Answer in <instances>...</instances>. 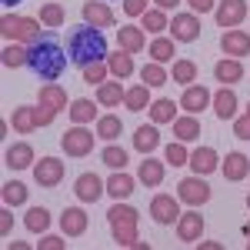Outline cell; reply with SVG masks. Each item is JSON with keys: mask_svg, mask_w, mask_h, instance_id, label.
I'll use <instances>...</instances> for the list:
<instances>
[{"mask_svg": "<svg viewBox=\"0 0 250 250\" xmlns=\"http://www.w3.org/2000/svg\"><path fill=\"white\" fill-rule=\"evenodd\" d=\"M170 127H173V137H177L180 144H190V140H197V134H200V120H197V114L177 117Z\"/></svg>", "mask_w": 250, "mask_h": 250, "instance_id": "cell-28", "label": "cell"}, {"mask_svg": "<svg viewBox=\"0 0 250 250\" xmlns=\"http://www.w3.org/2000/svg\"><path fill=\"white\" fill-rule=\"evenodd\" d=\"M10 124H14L17 134H34L37 130V110L34 107H17L14 117H10Z\"/></svg>", "mask_w": 250, "mask_h": 250, "instance_id": "cell-33", "label": "cell"}, {"mask_svg": "<svg viewBox=\"0 0 250 250\" xmlns=\"http://www.w3.org/2000/svg\"><path fill=\"white\" fill-rule=\"evenodd\" d=\"M40 250H67V240L63 237H43V240H37Z\"/></svg>", "mask_w": 250, "mask_h": 250, "instance_id": "cell-50", "label": "cell"}, {"mask_svg": "<svg viewBox=\"0 0 250 250\" xmlns=\"http://www.w3.org/2000/svg\"><path fill=\"white\" fill-rule=\"evenodd\" d=\"M37 17H40L43 27H50V30H54V27H63L67 10H63V3H54V0H50V3H43V7L37 10Z\"/></svg>", "mask_w": 250, "mask_h": 250, "instance_id": "cell-35", "label": "cell"}, {"mask_svg": "<svg viewBox=\"0 0 250 250\" xmlns=\"http://www.w3.org/2000/svg\"><path fill=\"white\" fill-rule=\"evenodd\" d=\"M233 137H237V140H250V114L233 120Z\"/></svg>", "mask_w": 250, "mask_h": 250, "instance_id": "cell-47", "label": "cell"}, {"mask_svg": "<svg viewBox=\"0 0 250 250\" xmlns=\"http://www.w3.org/2000/svg\"><path fill=\"white\" fill-rule=\"evenodd\" d=\"M170 80H173V83H180V87H190L193 80H197V63H193V60H173Z\"/></svg>", "mask_w": 250, "mask_h": 250, "instance_id": "cell-36", "label": "cell"}, {"mask_svg": "<svg viewBox=\"0 0 250 250\" xmlns=\"http://www.w3.org/2000/svg\"><path fill=\"white\" fill-rule=\"evenodd\" d=\"M63 107H70V100H67V90L60 87V83H43L37 94V127H50L54 124V117L63 110Z\"/></svg>", "mask_w": 250, "mask_h": 250, "instance_id": "cell-5", "label": "cell"}, {"mask_svg": "<svg viewBox=\"0 0 250 250\" xmlns=\"http://www.w3.org/2000/svg\"><path fill=\"white\" fill-rule=\"evenodd\" d=\"M187 164H190V170L200 173V177H207V173L220 170V157H217V150H213V147H197Z\"/></svg>", "mask_w": 250, "mask_h": 250, "instance_id": "cell-17", "label": "cell"}, {"mask_svg": "<svg viewBox=\"0 0 250 250\" xmlns=\"http://www.w3.org/2000/svg\"><path fill=\"white\" fill-rule=\"evenodd\" d=\"M147 50H150L154 63H167V60H170L173 54H177V50H173V40H167V37H157L154 43L147 47Z\"/></svg>", "mask_w": 250, "mask_h": 250, "instance_id": "cell-41", "label": "cell"}, {"mask_svg": "<svg viewBox=\"0 0 250 250\" xmlns=\"http://www.w3.org/2000/svg\"><path fill=\"white\" fill-rule=\"evenodd\" d=\"M0 197H3L7 207H23V204H27V184H20V180H7V184L0 187Z\"/></svg>", "mask_w": 250, "mask_h": 250, "instance_id": "cell-34", "label": "cell"}, {"mask_svg": "<svg viewBox=\"0 0 250 250\" xmlns=\"http://www.w3.org/2000/svg\"><path fill=\"white\" fill-rule=\"evenodd\" d=\"M87 224H90V217L80 210V207H67V210L60 213V230H63V237H80V233L87 230Z\"/></svg>", "mask_w": 250, "mask_h": 250, "instance_id": "cell-19", "label": "cell"}, {"mask_svg": "<svg viewBox=\"0 0 250 250\" xmlns=\"http://www.w3.org/2000/svg\"><path fill=\"white\" fill-rule=\"evenodd\" d=\"M170 37L180 40V43H193L200 37V17L197 14H177L170 20Z\"/></svg>", "mask_w": 250, "mask_h": 250, "instance_id": "cell-11", "label": "cell"}, {"mask_svg": "<svg viewBox=\"0 0 250 250\" xmlns=\"http://www.w3.org/2000/svg\"><path fill=\"white\" fill-rule=\"evenodd\" d=\"M10 230H14V213L3 204V210H0V237H10Z\"/></svg>", "mask_w": 250, "mask_h": 250, "instance_id": "cell-48", "label": "cell"}, {"mask_svg": "<svg viewBox=\"0 0 250 250\" xmlns=\"http://www.w3.org/2000/svg\"><path fill=\"white\" fill-rule=\"evenodd\" d=\"M30 244H23V240H10V250H27Z\"/></svg>", "mask_w": 250, "mask_h": 250, "instance_id": "cell-53", "label": "cell"}, {"mask_svg": "<svg viewBox=\"0 0 250 250\" xmlns=\"http://www.w3.org/2000/svg\"><path fill=\"white\" fill-rule=\"evenodd\" d=\"M150 220L157 227H170L180 220V197H170V193H157L150 200Z\"/></svg>", "mask_w": 250, "mask_h": 250, "instance_id": "cell-6", "label": "cell"}, {"mask_svg": "<svg viewBox=\"0 0 250 250\" xmlns=\"http://www.w3.org/2000/svg\"><path fill=\"white\" fill-rule=\"evenodd\" d=\"M34 180H37V187H57L60 180H63V160L57 157H40L37 164H34Z\"/></svg>", "mask_w": 250, "mask_h": 250, "instance_id": "cell-9", "label": "cell"}, {"mask_svg": "<svg viewBox=\"0 0 250 250\" xmlns=\"http://www.w3.org/2000/svg\"><path fill=\"white\" fill-rule=\"evenodd\" d=\"M177 237H180L184 244H197V240L204 237V217L197 213V207H193L190 213H180V220H177Z\"/></svg>", "mask_w": 250, "mask_h": 250, "instance_id": "cell-15", "label": "cell"}, {"mask_svg": "<svg viewBox=\"0 0 250 250\" xmlns=\"http://www.w3.org/2000/svg\"><path fill=\"white\" fill-rule=\"evenodd\" d=\"M150 104H154V100H150V87H147V83L130 87V90H127V97H124V107H127V110H134V114L147 110Z\"/></svg>", "mask_w": 250, "mask_h": 250, "instance_id": "cell-30", "label": "cell"}, {"mask_svg": "<svg viewBox=\"0 0 250 250\" xmlns=\"http://www.w3.org/2000/svg\"><path fill=\"white\" fill-rule=\"evenodd\" d=\"M210 104H213V114L220 117V120H233V117H237V94H233L230 87L220 83V90L213 94Z\"/></svg>", "mask_w": 250, "mask_h": 250, "instance_id": "cell-22", "label": "cell"}, {"mask_svg": "<svg viewBox=\"0 0 250 250\" xmlns=\"http://www.w3.org/2000/svg\"><path fill=\"white\" fill-rule=\"evenodd\" d=\"M134 190H137V187H134V177H130V173H124V170H117L114 177L107 180V193H110L114 200H127Z\"/></svg>", "mask_w": 250, "mask_h": 250, "instance_id": "cell-29", "label": "cell"}, {"mask_svg": "<svg viewBox=\"0 0 250 250\" xmlns=\"http://www.w3.org/2000/svg\"><path fill=\"white\" fill-rule=\"evenodd\" d=\"M60 147H63L67 157H87L94 150V134H90L83 124H77V127H70L67 134L60 137Z\"/></svg>", "mask_w": 250, "mask_h": 250, "instance_id": "cell-8", "label": "cell"}, {"mask_svg": "<svg viewBox=\"0 0 250 250\" xmlns=\"http://www.w3.org/2000/svg\"><path fill=\"white\" fill-rule=\"evenodd\" d=\"M247 114H250V104H247Z\"/></svg>", "mask_w": 250, "mask_h": 250, "instance_id": "cell-57", "label": "cell"}, {"mask_svg": "<svg viewBox=\"0 0 250 250\" xmlns=\"http://www.w3.org/2000/svg\"><path fill=\"white\" fill-rule=\"evenodd\" d=\"M244 237H247V250H250V220L244 224Z\"/></svg>", "mask_w": 250, "mask_h": 250, "instance_id": "cell-54", "label": "cell"}, {"mask_svg": "<svg viewBox=\"0 0 250 250\" xmlns=\"http://www.w3.org/2000/svg\"><path fill=\"white\" fill-rule=\"evenodd\" d=\"M124 97H127V90L120 87V80H104V83L97 87V104H100V107H120Z\"/></svg>", "mask_w": 250, "mask_h": 250, "instance_id": "cell-26", "label": "cell"}, {"mask_svg": "<svg viewBox=\"0 0 250 250\" xmlns=\"http://www.w3.org/2000/svg\"><path fill=\"white\" fill-rule=\"evenodd\" d=\"M190 3V10L200 17V14H210V10H217V0H187Z\"/></svg>", "mask_w": 250, "mask_h": 250, "instance_id": "cell-49", "label": "cell"}, {"mask_svg": "<svg viewBox=\"0 0 250 250\" xmlns=\"http://www.w3.org/2000/svg\"><path fill=\"white\" fill-rule=\"evenodd\" d=\"M0 60H3V67H7V70L27 67V47H23V43H7V47H3V54H0Z\"/></svg>", "mask_w": 250, "mask_h": 250, "instance_id": "cell-38", "label": "cell"}, {"mask_svg": "<svg viewBox=\"0 0 250 250\" xmlns=\"http://www.w3.org/2000/svg\"><path fill=\"white\" fill-rule=\"evenodd\" d=\"M23 224H27L30 233H43L50 227V210H47V207H30L27 217H23Z\"/></svg>", "mask_w": 250, "mask_h": 250, "instance_id": "cell-39", "label": "cell"}, {"mask_svg": "<svg viewBox=\"0 0 250 250\" xmlns=\"http://www.w3.org/2000/svg\"><path fill=\"white\" fill-rule=\"evenodd\" d=\"M247 210H250V193H247Z\"/></svg>", "mask_w": 250, "mask_h": 250, "instance_id": "cell-56", "label": "cell"}, {"mask_svg": "<svg viewBox=\"0 0 250 250\" xmlns=\"http://www.w3.org/2000/svg\"><path fill=\"white\" fill-rule=\"evenodd\" d=\"M177 197H180L184 204H190V207H204V204L210 200V184H207L200 173L184 177V180L177 184Z\"/></svg>", "mask_w": 250, "mask_h": 250, "instance_id": "cell-7", "label": "cell"}, {"mask_svg": "<svg viewBox=\"0 0 250 250\" xmlns=\"http://www.w3.org/2000/svg\"><path fill=\"white\" fill-rule=\"evenodd\" d=\"M157 7H160V10H173V7H177V3H180V0H154Z\"/></svg>", "mask_w": 250, "mask_h": 250, "instance_id": "cell-52", "label": "cell"}, {"mask_svg": "<svg viewBox=\"0 0 250 250\" xmlns=\"http://www.w3.org/2000/svg\"><path fill=\"white\" fill-rule=\"evenodd\" d=\"M164 160H170V167H184V164L190 160V154H187V147L177 140V144H167V150H164Z\"/></svg>", "mask_w": 250, "mask_h": 250, "instance_id": "cell-45", "label": "cell"}, {"mask_svg": "<svg viewBox=\"0 0 250 250\" xmlns=\"http://www.w3.org/2000/svg\"><path fill=\"white\" fill-rule=\"evenodd\" d=\"M0 3H3V7H7V10H10V7H17L20 0H0Z\"/></svg>", "mask_w": 250, "mask_h": 250, "instance_id": "cell-55", "label": "cell"}, {"mask_svg": "<svg viewBox=\"0 0 250 250\" xmlns=\"http://www.w3.org/2000/svg\"><path fill=\"white\" fill-rule=\"evenodd\" d=\"M197 247L200 250H224V244H217V240H197Z\"/></svg>", "mask_w": 250, "mask_h": 250, "instance_id": "cell-51", "label": "cell"}, {"mask_svg": "<svg viewBox=\"0 0 250 250\" xmlns=\"http://www.w3.org/2000/svg\"><path fill=\"white\" fill-rule=\"evenodd\" d=\"M80 17H83V23H90V27H114L117 23V14L104 3V0H87L83 7H80Z\"/></svg>", "mask_w": 250, "mask_h": 250, "instance_id": "cell-10", "label": "cell"}, {"mask_svg": "<svg viewBox=\"0 0 250 250\" xmlns=\"http://www.w3.org/2000/svg\"><path fill=\"white\" fill-rule=\"evenodd\" d=\"M117 47L127 54H144V27H120L117 30Z\"/></svg>", "mask_w": 250, "mask_h": 250, "instance_id": "cell-25", "label": "cell"}, {"mask_svg": "<svg viewBox=\"0 0 250 250\" xmlns=\"http://www.w3.org/2000/svg\"><path fill=\"white\" fill-rule=\"evenodd\" d=\"M67 114H70L74 124H90V120H97V104L87 100V97H80V100H74V104L67 107Z\"/></svg>", "mask_w": 250, "mask_h": 250, "instance_id": "cell-32", "label": "cell"}, {"mask_svg": "<svg viewBox=\"0 0 250 250\" xmlns=\"http://www.w3.org/2000/svg\"><path fill=\"white\" fill-rule=\"evenodd\" d=\"M164 173H167L164 160H154V157L147 154L140 160V167H137V180H140L144 187H160V184H164Z\"/></svg>", "mask_w": 250, "mask_h": 250, "instance_id": "cell-16", "label": "cell"}, {"mask_svg": "<svg viewBox=\"0 0 250 250\" xmlns=\"http://www.w3.org/2000/svg\"><path fill=\"white\" fill-rule=\"evenodd\" d=\"M40 27H43L40 17H20V14H3L0 20V34L7 43H34L43 34Z\"/></svg>", "mask_w": 250, "mask_h": 250, "instance_id": "cell-4", "label": "cell"}, {"mask_svg": "<svg viewBox=\"0 0 250 250\" xmlns=\"http://www.w3.org/2000/svg\"><path fill=\"white\" fill-rule=\"evenodd\" d=\"M67 54H70V63L77 67H87V63H100L107 57V37L100 27H74L70 37H67Z\"/></svg>", "mask_w": 250, "mask_h": 250, "instance_id": "cell-2", "label": "cell"}, {"mask_svg": "<svg viewBox=\"0 0 250 250\" xmlns=\"http://www.w3.org/2000/svg\"><path fill=\"white\" fill-rule=\"evenodd\" d=\"M170 23H167V14L157 7V10H147L144 14V30H150V34H164Z\"/></svg>", "mask_w": 250, "mask_h": 250, "instance_id": "cell-43", "label": "cell"}, {"mask_svg": "<svg viewBox=\"0 0 250 250\" xmlns=\"http://www.w3.org/2000/svg\"><path fill=\"white\" fill-rule=\"evenodd\" d=\"M177 107H180V104H173L170 97H160V100H154V104L147 107L150 124H173V120H177Z\"/></svg>", "mask_w": 250, "mask_h": 250, "instance_id": "cell-27", "label": "cell"}, {"mask_svg": "<svg viewBox=\"0 0 250 250\" xmlns=\"http://www.w3.org/2000/svg\"><path fill=\"white\" fill-rule=\"evenodd\" d=\"M107 74H110V67L100 60V63H87V67H80V77H83V83H104L107 80Z\"/></svg>", "mask_w": 250, "mask_h": 250, "instance_id": "cell-40", "label": "cell"}, {"mask_svg": "<svg viewBox=\"0 0 250 250\" xmlns=\"http://www.w3.org/2000/svg\"><path fill=\"white\" fill-rule=\"evenodd\" d=\"M220 50H224V54H230V57H237V60L247 57V54H250V34L237 30V27L227 30V34L220 37Z\"/></svg>", "mask_w": 250, "mask_h": 250, "instance_id": "cell-18", "label": "cell"}, {"mask_svg": "<svg viewBox=\"0 0 250 250\" xmlns=\"http://www.w3.org/2000/svg\"><path fill=\"white\" fill-rule=\"evenodd\" d=\"M120 130H124V120H120L117 114L97 117V137H104V140H117V137H120Z\"/></svg>", "mask_w": 250, "mask_h": 250, "instance_id": "cell-37", "label": "cell"}, {"mask_svg": "<svg viewBox=\"0 0 250 250\" xmlns=\"http://www.w3.org/2000/svg\"><path fill=\"white\" fill-rule=\"evenodd\" d=\"M220 170H224V177H227L230 184H237V180H244L250 173V157L240 154V150H233V154L224 157V167H220Z\"/></svg>", "mask_w": 250, "mask_h": 250, "instance_id": "cell-21", "label": "cell"}, {"mask_svg": "<svg viewBox=\"0 0 250 250\" xmlns=\"http://www.w3.org/2000/svg\"><path fill=\"white\" fill-rule=\"evenodd\" d=\"M3 164H7L10 170H27V167L34 164V147H30V144H10V147L3 150Z\"/></svg>", "mask_w": 250, "mask_h": 250, "instance_id": "cell-20", "label": "cell"}, {"mask_svg": "<svg viewBox=\"0 0 250 250\" xmlns=\"http://www.w3.org/2000/svg\"><path fill=\"white\" fill-rule=\"evenodd\" d=\"M74 193H77V200H83V204H97V200L107 193V184H104L97 173H80Z\"/></svg>", "mask_w": 250, "mask_h": 250, "instance_id": "cell-13", "label": "cell"}, {"mask_svg": "<svg viewBox=\"0 0 250 250\" xmlns=\"http://www.w3.org/2000/svg\"><path fill=\"white\" fill-rule=\"evenodd\" d=\"M213 17H217V27H237V23H244L247 17V0H220V7L213 10Z\"/></svg>", "mask_w": 250, "mask_h": 250, "instance_id": "cell-12", "label": "cell"}, {"mask_svg": "<svg viewBox=\"0 0 250 250\" xmlns=\"http://www.w3.org/2000/svg\"><path fill=\"white\" fill-rule=\"evenodd\" d=\"M107 67H110V74L117 80H127L134 74V57L127 54V50H117V54H107Z\"/></svg>", "mask_w": 250, "mask_h": 250, "instance_id": "cell-31", "label": "cell"}, {"mask_svg": "<svg viewBox=\"0 0 250 250\" xmlns=\"http://www.w3.org/2000/svg\"><path fill=\"white\" fill-rule=\"evenodd\" d=\"M147 3L150 0H124V14L127 17H144L147 14Z\"/></svg>", "mask_w": 250, "mask_h": 250, "instance_id": "cell-46", "label": "cell"}, {"mask_svg": "<svg viewBox=\"0 0 250 250\" xmlns=\"http://www.w3.org/2000/svg\"><path fill=\"white\" fill-rule=\"evenodd\" d=\"M107 224H110V233L120 247H137V250H147V244L137 237V224H140V213L130 207V204H117L107 210Z\"/></svg>", "mask_w": 250, "mask_h": 250, "instance_id": "cell-3", "label": "cell"}, {"mask_svg": "<svg viewBox=\"0 0 250 250\" xmlns=\"http://www.w3.org/2000/svg\"><path fill=\"white\" fill-rule=\"evenodd\" d=\"M213 94L207 87H200V83H190V87H184V97H180V107L187 110V114H200V110H207L210 107Z\"/></svg>", "mask_w": 250, "mask_h": 250, "instance_id": "cell-14", "label": "cell"}, {"mask_svg": "<svg viewBox=\"0 0 250 250\" xmlns=\"http://www.w3.org/2000/svg\"><path fill=\"white\" fill-rule=\"evenodd\" d=\"M140 77H144V83H147V87H164V83L170 80V77H167V70H164L160 63H144Z\"/></svg>", "mask_w": 250, "mask_h": 250, "instance_id": "cell-42", "label": "cell"}, {"mask_svg": "<svg viewBox=\"0 0 250 250\" xmlns=\"http://www.w3.org/2000/svg\"><path fill=\"white\" fill-rule=\"evenodd\" d=\"M67 63H70V54H63V43H60V37L54 30H43L27 47V67L34 70L37 80H47V83L60 80L63 70H67Z\"/></svg>", "mask_w": 250, "mask_h": 250, "instance_id": "cell-1", "label": "cell"}, {"mask_svg": "<svg viewBox=\"0 0 250 250\" xmlns=\"http://www.w3.org/2000/svg\"><path fill=\"white\" fill-rule=\"evenodd\" d=\"M213 77L220 80V83H237V80H244V63L237 57H227V60H217L213 63Z\"/></svg>", "mask_w": 250, "mask_h": 250, "instance_id": "cell-23", "label": "cell"}, {"mask_svg": "<svg viewBox=\"0 0 250 250\" xmlns=\"http://www.w3.org/2000/svg\"><path fill=\"white\" fill-rule=\"evenodd\" d=\"M134 147L140 154H154L157 147H160V134H157V124H144V127H137L134 130Z\"/></svg>", "mask_w": 250, "mask_h": 250, "instance_id": "cell-24", "label": "cell"}, {"mask_svg": "<svg viewBox=\"0 0 250 250\" xmlns=\"http://www.w3.org/2000/svg\"><path fill=\"white\" fill-rule=\"evenodd\" d=\"M100 160H104L107 167H114V170H124V167H127V150H124V147H114V144H110V147H104Z\"/></svg>", "mask_w": 250, "mask_h": 250, "instance_id": "cell-44", "label": "cell"}]
</instances>
